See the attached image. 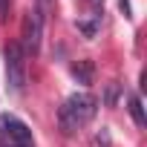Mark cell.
I'll list each match as a JSON object with an SVG mask.
<instances>
[{
  "label": "cell",
  "instance_id": "6da1fadb",
  "mask_svg": "<svg viewBox=\"0 0 147 147\" xmlns=\"http://www.w3.org/2000/svg\"><path fill=\"white\" fill-rule=\"evenodd\" d=\"M98 113V98L92 92H75L69 95L61 110H58V124L63 133H75L78 127H84L87 121H92Z\"/></svg>",
  "mask_w": 147,
  "mask_h": 147
},
{
  "label": "cell",
  "instance_id": "7a4b0ae2",
  "mask_svg": "<svg viewBox=\"0 0 147 147\" xmlns=\"http://www.w3.org/2000/svg\"><path fill=\"white\" fill-rule=\"evenodd\" d=\"M6 84L12 92H23L26 87V52L20 49V43H9L6 46Z\"/></svg>",
  "mask_w": 147,
  "mask_h": 147
},
{
  "label": "cell",
  "instance_id": "3957f363",
  "mask_svg": "<svg viewBox=\"0 0 147 147\" xmlns=\"http://www.w3.org/2000/svg\"><path fill=\"white\" fill-rule=\"evenodd\" d=\"M0 144H9V147H35L32 130L15 118V115H0Z\"/></svg>",
  "mask_w": 147,
  "mask_h": 147
},
{
  "label": "cell",
  "instance_id": "277c9868",
  "mask_svg": "<svg viewBox=\"0 0 147 147\" xmlns=\"http://www.w3.org/2000/svg\"><path fill=\"white\" fill-rule=\"evenodd\" d=\"M40 35H43V18H40V12L38 9H32V12H26V18H23V29H20V49L26 52V58L29 55H38V49H40Z\"/></svg>",
  "mask_w": 147,
  "mask_h": 147
},
{
  "label": "cell",
  "instance_id": "5b68a950",
  "mask_svg": "<svg viewBox=\"0 0 147 147\" xmlns=\"http://www.w3.org/2000/svg\"><path fill=\"white\" fill-rule=\"evenodd\" d=\"M72 75L78 78V84H92V78H95L92 61H78V63H72Z\"/></svg>",
  "mask_w": 147,
  "mask_h": 147
},
{
  "label": "cell",
  "instance_id": "8992f818",
  "mask_svg": "<svg viewBox=\"0 0 147 147\" xmlns=\"http://www.w3.org/2000/svg\"><path fill=\"white\" fill-rule=\"evenodd\" d=\"M98 23H101V15H90L87 20L81 18V20H78V32H81L84 38H95V35H98Z\"/></svg>",
  "mask_w": 147,
  "mask_h": 147
},
{
  "label": "cell",
  "instance_id": "52a82bcc",
  "mask_svg": "<svg viewBox=\"0 0 147 147\" xmlns=\"http://www.w3.org/2000/svg\"><path fill=\"white\" fill-rule=\"evenodd\" d=\"M127 104H130V115H133V121H136L138 127H144V107H141V98H138V95H130Z\"/></svg>",
  "mask_w": 147,
  "mask_h": 147
},
{
  "label": "cell",
  "instance_id": "ba28073f",
  "mask_svg": "<svg viewBox=\"0 0 147 147\" xmlns=\"http://www.w3.org/2000/svg\"><path fill=\"white\" fill-rule=\"evenodd\" d=\"M115 98H118V84H107V92H104L107 107H115Z\"/></svg>",
  "mask_w": 147,
  "mask_h": 147
},
{
  "label": "cell",
  "instance_id": "9c48e42d",
  "mask_svg": "<svg viewBox=\"0 0 147 147\" xmlns=\"http://www.w3.org/2000/svg\"><path fill=\"white\" fill-rule=\"evenodd\" d=\"M9 12H12V0H0V23L9 20Z\"/></svg>",
  "mask_w": 147,
  "mask_h": 147
},
{
  "label": "cell",
  "instance_id": "30bf717a",
  "mask_svg": "<svg viewBox=\"0 0 147 147\" xmlns=\"http://www.w3.org/2000/svg\"><path fill=\"white\" fill-rule=\"evenodd\" d=\"M38 12H40V18L46 12H52V0H38Z\"/></svg>",
  "mask_w": 147,
  "mask_h": 147
},
{
  "label": "cell",
  "instance_id": "8fae6325",
  "mask_svg": "<svg viewBox=\"0 0 147 147\" xmlns=\"http://www.w3.org/2000/svg\"><path fill=\"white\" fill-rule=\"evenodd\" d=\"M121 9H124V15H127V18H133V15H130V0H121Z\"/></svg>",
  "mask_w": 147,
  "mask_h": 147
}]
</instances>
